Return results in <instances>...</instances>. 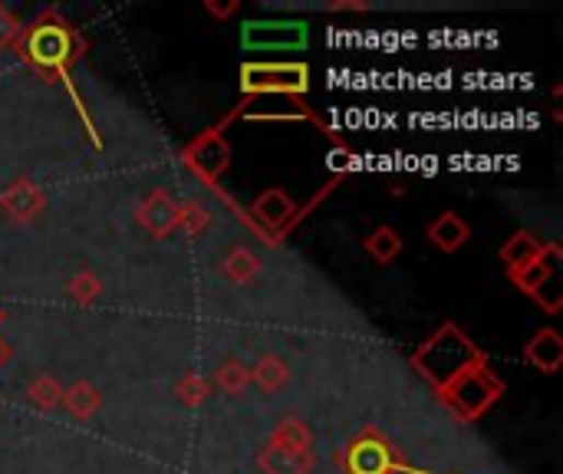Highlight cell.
Instances as JSON below:
<instances>
[{"instance_id": "obj_4", "label": "cell", "mask_w": 563, "mask_h": 474, "mask_svg": "<svg viewBox=\"0 0 563 474\" xmlns=\"http://www.w3.org/2000/svg\"><path fill=\"white\" fill-rule=\"evenodd\" d=\"M241 93L244 100H257V96L303 100L310 93V67L307 63H244Z\"/></svg>"}, {"instance_id": "obj_1", "label": "cell", "mask_w": 563, "mask_h": 474, "mask_svg": "<svg viewBox=\"0 0 563 474\" xmlns=\"http://www.w3.org/2000/svg\"><path fill=\"white\" fill-rule=\"evenodd\" d=\"M14 50H18V57H21L31 70H37V73L47 77V80L64 83L70 103L77 106V113H80V119H83L90 139H93V146L103 149V139H100V132H96V123H93V116H90V109H87L80 90H77V80H73V67H77V60H80L83 50H87V44H83V37L77 34V27H73L70 21H64L57 11H47L37 24H31V27L21 34V41H18Z\"/></svg>"}, {"instance_id": "obj_5", "label": "cell", "mask_w": 563, "mask_h": 474, "mask_svg": "<svg viewBox=\"0 0 563 474\" xmlns=\"http://www.w3.org/2000/svg\"><path fill=\"white\" fill-rule=\"evenodd\" d=\"M336 185V182H333ZM333 185H326L320 195H313L310 198V205L307 208H297L294 201H290V195L287 192H280V188H271V192H264L254 205H251V215H244V221H248V228L257 234V238H264L267 244H280L284 241V234L307 215V211H313L317 205H320V198L323 195H330L333 192Z\"/></svg>"}, {"instance_id": "obj_11", "label": "cell", "mask_w": 563, "mask_h": 474, "mask_svg": "<svg viewBox=\"0 0 563 474\" xmlns=\"http://www.w3.org/2000/svg\"><path fill=\"white\" fill-rule=\"evenodd\" d=\"M468 238H471V228H468V221L458 218L455 211H445V215H438V218L428 224V241H432L438 251H445V254H455L458 247H464Z\"/></svg>"}, {"instance_id": "obj_9", "label": "cell", "mask_w": 563, "mask_h": 474, "mask_svg": "<svg viewBox=\"0 0 563 474\" xmlns=\"http://www.w3.org/2000/svg\"><path fill=\"white\" fill-rule=\"evenodd\" d=\"M244 50H303L307 24L303 21H251L241 27Z\"/></svg>"}, {"instance_id": "obj_2", "label": "cell", "mask_w": 563, "mask_h": 474, "mask_svg": "<svg viewBox=\"0 0 563 474\" xmlns=\"http://www.w3.org/2000/svg\"><path fill=\"white\" fill-rule=\"evenodd\" d=\"M487 366V356L478 349V343L455 323H441L415 352H412V369L435 389L441 392L451 385L458 375Z\"/></svg>"}, {"instance_id": "obj_6", "label": "cell", "mask_w": 563, "mask_h": 474, "mask_svg": "<svg viewBox=\"0 0 563 474\" xmlns=\"http://www.w3.org/2000/svg\"><path fill=\"white\" fill-rule=\"evenodd\" d=\"M510 280L547 313H556L563 307V290H560V244H543L537 261L510 274Z\"/></svg>"}, {"instance_id": "obj_15", "label": "cell", "mask_w": 563, "mask_h": 474, "mask_svg": "<svg viewBox=\"0 0 563 474\" xmlns=\"http://www.w3.org/2000/svg\"><path fill=\"white\" fill-rule=\"evenodd\" d=\"M366 251H369L372 261L389 264V261H395V254L402 251V238H399L392 228H379V231H372V234L366 238Z\"/></svg>"}, {"instance_id": "obj_7", "label": "cell", "mask_w": 563, "mask_h": 474, "mask_svg": "<svg viewBox=\"0 0 563 474\" xmlns=\"http://www.w3.org/2000/svg\"><path fill=\"white\" fill-rule=\"evenodd\" d=\"M310 464V431L297 418H287L274 431L271 448L261 454V467L264 474H307Z\"/></svg>"}, {"instance_id": "obj_17", "label": "cell", "mask_w": 563, "mask_h": 474, "mask_svg": "<svg viewBox=\"0 0 563 474\" xmlns=\"http://www.w3.org/2000/svg\"><path fill=\"white\" fill-rule=\"evenodd\" d=\"M21 34H24L21 21H18V18H14L11 11H4V8H0V54H4V50H11V47H18Z\"/></svg>"}, {"instance_id": "obj_18", "label": "cell", "mask_w": 563, "mask_h": 474, "mask_svg": "<svg viewBox=\"0 0 563 474\" xmlns=\"http://www.w3.org/2000/svg\"><path fill=\"white\" fill-rule=\"evenodd\" d=\"M218 382H221L228 392H241L244 382H248V369L238 366V362H228L225 369H218Z\"/></svg>"}, {"instance_id": "obj_14", "label": "cell", "mask_w": 563, "mask_h": 474, "mask_svg": "<svg viewBox=\"0 0 563 474\" xmlns=\"http://www.w3.org/2000/svg\"><path fill=\"white\" fill-rule=\"evenodd\" d=\"M142 224L156 234V238H162L165 231H172V224L179 221V211H175V205L162 195V192H156L149 201H146V208H142Z\"/></svg>"}, {"instance_id": "obj_10", "label": "cell", "mask_w": 563, "mask_h": 474, "mask_svg": "<svg viewBox=\"0 0 563 474\" xmlns=\"http://www.w3.org/2000/svg\"><path fill=\"white\" fill-rule=\"evenodd\" d=\"M185 165L188 172H195L208 188H218V178L228 172L231 165V152L228 142L221 136V129H208L205 136H198L188 149H185Z\"/></svg>"}, {"instance_id": "obj_19", "label": "cell", "mask_w": 563, "mask_h": 474, "mask_svg": "<svg viewBox=\"0 0 563 474\" xmlns=\"http://www.w3.org/2000/svg\"><path fill=\"white\" fill-rule=\"evenodd\" d=\"M4 359H8V346H4V343H0V362H4Z\"/></svg>"}, {"instance_id": "obj_16", "label": "cell", "mask_w": 563, "mask_h": 474, "mask_svg": "<svg viewBox=\"0 0 563 474\" xmlns=\"http://www.w3.org/2000/svg\"><path fill=\"white\" fill-rule=\"evenodd\" d=\"M8 211H14L18 218H31L37 208H41V195L27 185V182H21V185H14L11 188V195H8Z\"/></svg>"}, {"instance_id": "obj_3", "label": "cell", "mask_w": 563, "mask_h": 474, "mask_svg": "<svg viewBox=\"0 0 563 474\" xmlns=\"http://www.w3.org/2000/svg\"><path fill=\"white\" fill-rule=\"evenodd\" d=\"M435 395L458 421H478L484 412H491L497 405V398L504 395V382L487 366H478V369L458 375L451 385H445Z\"/></svg>"}, {"instance_id": "obj_8", "label": "cell", "mask_w": 563, "mask_h": 474, "mask_svg": "<svg viewBox=\"0 0 563 474\" xmlns=\"http://www.w3.org/2000/svg\"><path fill=\"white\" fill-rule=\"evenodd\" d=\"M340 464L346 474H399L405 467L399 451L392 448V441L376 428L353 438L346 444V451L340 454Z\"/></svg>"}, {"instance_id": "obj_12", "label": "cell", "mask_w": 563, "mask_h": 474, "mask_svg": "<svg viewBox=\"0 0 563 474\" xmlns=\"http://www.w3.org/2000/svg\"><path fill=\"white\" fill-rule=\"evenodd\" d=\"M524 356H527V362L537 366L540 372H556L560 362H563V339H560V333H556V330H540V333L527 343Z\"/></svg>"}, {"instance_id": "obj_13", "label": "cell", "mask_w": 563, "mask_h": 474, "mask_svg": "<svg viewBox=\"0 0 563 474\" xmlns=\"http://www.w3.org/2000/svg\"><path fill=\"white\" fill-rule=\"evenodd\" d=\"M543 251V241L533 238L530 231H517L504 247H501V261L507 267V274H517L520 267H527L530 261H537V254Z\"/></svg>"}]
</instances>
